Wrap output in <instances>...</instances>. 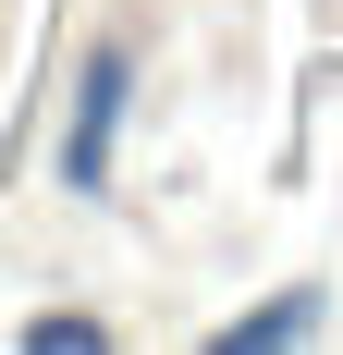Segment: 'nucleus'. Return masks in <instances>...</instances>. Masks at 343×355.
Returning a JSON list of instances; mask_svg holds the SVG:
<instances>
[{
  "instance_id": "obj_1",
  "label": "nucleus",
  "mask_w": 343,
  "mask_h": 355,
  "mask_svg": "<svg viewBox=\"0 0 343 355\" xmlns=\"http://www.w3.org/2000/svg\"><path fill=\"white\" fill-rule=\"evenodd\" d=\"M123 135H135V37H86L74 98H62V147H49V184L99 209L110 172H123Z\"/></svg>"
},
{
  "instance_id": "obj_2",
  "label": "nucleus",
  "mask_w": 343,
  "mask_h": 355,
  "mask_svg": "<svg viewBox=\"0 0 343 355\" xmlns=\"http://www.w3.org/2000/svg\"><path fill=\"white\" fill-rule=\"evenodd\" d=\"M319 331V282L270 294V306H245V319H221V355H270V343H307Z\"/></svg>"
},
{
  "instance_id": "obj_3",
  "label": "nucleus",
  "mask_w": 343,
  "mask_h": 355,
  "mask_svg": "<svg viewBox=\"0 0 343 355\" xmlns=\"http://www.w3.org/2000/svg\"><path fill=\"white\" fill-rule=\"evenodd\" d=\"M99 343H110L99 306H37V319H25V355H99Z\"/></svg>"
}]
</instances>
